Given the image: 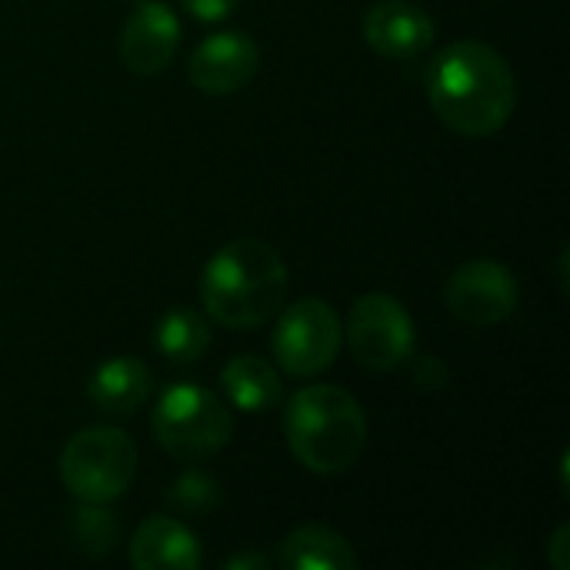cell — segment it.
<instances>
[{"label":"cell","instance_id":"6da1fadb","mask_svg":"<svg viewBox=\"0 0 570 570\" xmlns=\"http://www.w3.org/2000/svg\"><path fill=\"white\" fill-rule=\"evenodd\" d=\"M428 100L454 134L491 137L518 107V77L491 43L454 40L428 70Z\"/></svg>","mask_w":570,"mask_h":570},{"label":"cell","instance_id":"7a4b0ae2","mask_svg":"<svg viewBox=\"0 0 570 570\" xmlns=\"http://www.w3.org/2000/svg\"><path fill=\"white\" fill-rule=\"evenodd\" d=\"M291 291L284 257L264 240L220 247L200 277V301L210 321L230 331H254L277 317Z\"/></svg>","mask_w":570,"mask_h":570},{"label":"cell","instance_id":"3957f363","mask_svg":"<svg viewBox=\"0 0 570 570\" xmlns=\"http://www.w3.org/2000/svg\"><path fill=\"white\" fill-rule=\"evenodd\" d=\"M284 434L311 474H347L367 448V417L354 394L334 384L301 387L284 411Z\"/></svg>","mask_w":570,"mask_h":570},{"label":"cell","instance_id":"277c9868","mask_svg":"<svg viewBox=\"0 0 570 570\" xmlns=\"http://www.w3.org/2000/svg\"><path fill=\"white\" fill-rule=\"evenodd\" d=\"M137 474V444L107 424L77 431L60 454V481L80 504H110Z\"/></svg>","mask_w":570,"mask_h":570},{"label":"cell","instance_id":"5b68a950","mask_svg":"<svg viewBox=\"0 0 570 570\" xmlns=\"http://www.w3.org/2000/svg\"><path fill=\"white\" fill-rule=\"evenodd\" d=\"M154 441L174 458H210L227 448L234 417L227 404L197 384H174L160 394L150 417Z\"/></svg>","mask_w":570,"mask_h":570},{"label":"cell","instance_id":"8992f818","mask_svg":"<svg viewBox=\"0 0 570 570\" xmlns=\"http://www.w3.org/2000/svg\"><path fill=\"white\" fill-rule=\"evenodd\" d=\"M341 341H344V327L334 307L324 304L321 297H304L277 311L271 351L284 374L317 377L337 361Z\"/></svg>","mask_w":570,"mask_h":570},{"label":"cell","instance_id":"52a82bcc","mask_svg":"<svg viewBox=\"0 0 570 570\" xmlns=\"http://www.w3.org/2000/svg\"><path fill=\"white\" fill-rule=\"evenodd\" d=\"M354 361L367 371H397L414 357L417 334L407 307L391 294H364L354 301L344 324Z\"/></svg>","mask_w":570,"mask_h":570},{"label":"cell","instance_id":"ba28073f","mask_svg":"<svg viewBox=\"0 0 570 570\" xmlns=\"http://www.w3.org/2000/svg\"><path fill=\"white\" fill-rule=\"evenodd\" d=\"M444 304L468 327H494L518 311V281L498 261H468L448 277Z\"/></svg>","mask_w":570,"mask_h":570},{"label":"cell","instance_id":"9c48e42d","mask_svg":"<svg viewBox=\"0 0 570 570\" xmlns=\"http://www.w3.org/2000/svg\"><path fill=\"white\" fill-rule=\"evenodd\" d=\"M257 67H261L257 43L240 30H224V33H210L197 43V50L190 53V63H187V77L197 90H204L210 97H227V94H237L240 87H247L254 80Z\"/></svg>","mask_w":570,"mask_h":570},{"label":"cell","instance_id":"30bf717a","mask_svg":"<svg viewBox=\"0 0 570 570\" xmlns=\"http://www.w3.org/2000/svg\"><path fill=\"white\" fill-rule=\"evenodd\" d=\"M177 47H180V20L160 0L137 3V10L127 17L120 40H117L120 60L127 63V70L140 77L160 73L174 60Z\"/></svg>","mask_w":570,"mask_h":570},{"label":"cell","instance_id":"8fae6325","mask_svg":"<svg viewBox=\"0 0 570 570\" xmlns=\"http://www.w3.org/2000/svg\"><path fill=\"white\" fill-rule=\"evenodd\" d=\"M364 40L374 53L391 60L421 57L438 40L434 17L411 0H381L364 13Z\"/></svg>","mask_w":570,"mask_h":570},{"label":"cell","instance_id":"7c38bea8","mask_svg":"<svg viewBox=\"0 0 570 570\" xmlns=\"http://www.w3.org/2000/svg\"><path fill=\"white\" fill-rule=\"evenodd\" d=\"M130 564L137 570H194L200 568V541L177 518L154 514L130 538Z\"/></svg>","mask_w":570,"mask_h":570},{"label":"cell","instance_id":"4fadbf2b","mask_svg":"<svg viewBox=\"0 0 570 570\" xmlns=\"http://www.w3.org/2000/svg\"><path fill=\"white\" fill-rule=\"evenodd\" d=\"M154 387L150 367L130 354L104 361L90 381H87V397L100 414H134Z\"/></svg>","mask_w":570,"mask_h":570},{"label":"cell","instance_id":"5bb4252c","mask_svg":"<svg viewBox=\"0 0 570 570\" xmlns=\"http://www.w3.org/2000/svg\"><path fill=\"white\" fill-rule=\"evenodd\" d=\"M277 564L284 570H354L361 561L344 534L324 524H307L284 538Z\"/></svg>","mask_w":570,"mask_h":570},{"label":"cell","instance_id":"9a60e30c","mask_svg":"<svg viewBox=\"0 0 570 570\" xmlns=\"http://www.w3.org/2000/svg\"><path fill=\"white\" fill-rule=\"evenodd\" d=\"M220 384H224L227 401L244 414H267L284 397L277 367L250 354L230 357L220 371Z\"/></svg>","mask_w":570,"mask_h":570},{"label":"cell","instance_id":"2e32d148","mask_svg":"<svg viewBox=\"0 0 570 570\" xmlns=\"http://www.w3.org/2000/svg\"><path fill=\"white\" fill-rule=\"evenodd\" d=\"M154 344L170 364H194L210 347V324L190 307H174L157 321Z\"/></svg>","mask_w":570,"mask_h":570},{"label":"cell","instance_id":"e0dca14e","mask_svg":"<svg viewBox=\"0 0 570 570\" xmlns=\"http://www.w3.org/2000/svg\"><path fill=\"white\" fill-rule=\"evenodd\" d=\"M117 538H120V528H117L114 514L107 511V504H80L73 511L70 541L77 544V551H83L90 558H104V554H110Z\"/></svg>","mask_w":570,"mask_h":570},{"label":"cell","instance_id":"ac0fdd59","mask_svg":"<svg viewBox=\"0 0 570 570\" xmlns=\"http://www.w3.org/2000/svg\"><path fill=\"white\" fill-rule=\"evenodd\" d=\"M167 501L177 508V511H187V514H200V511H210L217 501H220V484L200 471H187L180 474L170 488H167Z\"/></svg>","mask_w":570,"mask_h":570},{"label":"cell","instance_id":"d6986e66","mask_svg":"<svg viewBox=\"0 0 570 570\" xmlns=\"http://www.w3.org/2000/svg\"><path fill=\"white\" fill-rule=\"evenodd\" d=\"M197 20H204V23H217V20H227L234 10H237V3L240 0H180Z\"/></svg>","mask_w":570,"mask_h":570},{"label":"cell","instance_id":"ffe728a7","mask_svg":"<svg viewBox=\"0 0 570 570\" xmlns=\"http://www.w3.org/2000/svg\"><path fill=\"white\" fill-rule=\"evenodd\" d=\"M414 374H417V384H421L424 391H434V387L441 391V387L448 384V367H444L441 361H434V357L421 361Z\"/></svg>","mask_w":570,"mask_h":570},{"label":"cell","instance_id":"44dd1931","mask_svg":"<svg viewBox=\"0 0 570 570\" xmlns=\"http://www.w3.org/2000/svg\"><path fill=\"white\" fill-rule=\"evenodd\" d=\"M570 541V528L568 524H561L558 531H554V538H551V564L558 570H568L570 561H568V544Z\"/></svg>","mask_w":570,"mask_h":570},{"label":"cell","instance_id":"7402d4cb","mask_svg":"<svg viewBox=\"0 0 570 570\" xmlns=\"http://www.w3.org/2000/svg\"><path fill=\"white\" fill-rule=\"evenodd\" d=\"M271 558L267 554H237L230 561H224V570H267Z\"/></svg>","mask_w":570,"mask_h":570}]
</instances>
